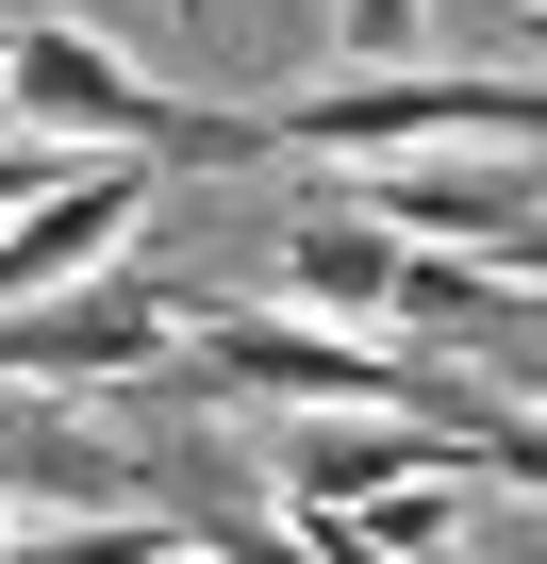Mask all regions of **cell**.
<instances>
[{
    "instance_id": "cell-1",
    "label": "cell",
    "mask_w": 547,
    "mask_h": 564,
    "mask_svg": "<svg viewBox=\"0 0 547 564\" xmlns=\"http://www.w3.org/2000/svg\"><path fill=\"white\" fill-rule=\"evenodd\" d=\"M547 133V84H530V51H497V67H316V84H283V100H249V150L265 166H349V150H530Z\"/></svg>"
},
{
    "instance_id": "cell-2",
    "label": "cell",
    "mask_w": 547,
    "mask_h": 564,
    "mask_svg": "<svg viewBox=\"0 0 547 564\" xmlns=\"http://www.w3.org/2000/svg\"><path fill=\"white\" fill-rule=\"evenodd\" d=\"M0 117H18V133H67V150H133V166H166V183L265 166V150H249V100H232V117H216V100H166V84H133L84 18H18V34H0Z\"/></svg>"
},
{
    "instance_id": "cell-3",
    "label": "cell",
    "mask_w": 547,
    "mask_h": 564,
    "mask_svg": "<svg viewBox=\"0 0 547 564\" xmlns=\"http://www.w3.org/2000/svg\"><path fill=\"white\" fill-rule=\"evenodd\" d=\"M166 349H183V282H133V265H67L34 300H0V382H51V399L150 382Z\"/></svg>"
},
{
    "instance_id": "cell-4",
    "label": "cell",
    "mask_w": 547,
    "mask_h": 564,
    "mask_svg": "<svg viewBox=\"0 0 547 564\" xmlns=\"http://www.w3.org/2000/svg\"><path fill=\"white\" fill-rule=\"evenodd\" d=\"M349 216H382L398 249H481V265L547 249L530 150H349Z\"/></svg>"
},
{
    "instance_id": "cell-5",
    "label": "cell",
    "mask_w": 547,
    "mask_h": 564,
    "mask_svg": "<svg viewBox=\"0 0 547 564\" xmlns=\"http://www.w3.org/2000/svg\"><path fill=\"white\" fill-rule=\"evenodd\" d=\"M415 465H464V432H431V415H349V399H316V415L265 432V481H283V514L365 498V481H415Z\"/></svg>"
},
{
    "instance_id": "cell-6",
    "label": "cell",
    "mask_w": 547,
    "mask_h": 564,
    "mask_svg": "<svg viewBox=\"0 0 547 564\" xmlns=\"http://www.w3.org/2000/svg\"><path fill=\"white\" fill-rule=\"evenodd\" d=\"M382 316H398L415 349H497V366H530V265H464V249H398V282H382Z\"/></svg>"
},
{
    "instance_id": "cell-7",
    "label": "cell",
    "mask_w": 547,
    "mask_h": 564,
    "mask_svg": "<svg viewBox=\"0 0 547 564\" xmlns=\"http://www.w3.org/2000/svg\"><path fill=\"white\" fill-rule=\"evenodd\" d=\"M265 282H283V316H382V282H398V232L382 216H349V199H299L283 216V249H265Z\"/></svg>"
},
{
    "instance_id": "cell-8",
    "label": "cell",
    "mask_w": 547,
    "mask_h": 564,
    "mask_svg": "<svg viewBox=\"0 0 547 564\" xmlns=\"http://www.w3.org/2000/svg\"><path fill=\"white\" fill-rule=\"evenodd\" d=\"M0 498H133V448H100L51 382H0Z\"/></svg>"
},
{
    "instance_id": "cell-9",
    "label": "cell",
    "mask_w": 547,
    "mask_h": 564,
    "mask_svg": "<svg viewBox=\"0 0 547 564\" xmlns=\"http://www.w3.org/2000/svg\"><path fill=\"white\" fill-rule=\"evenodd\" d=\"M299 531H316V547H349V564H448V547H464V465H415V481L316 498Z\"/></svg>"
},
{
    "instance_id": "cell-10",
    "label": "cell",
    "mask_w": 547,
    "mask_h": 564,
    "mask_svg": "<svg viewBox=\"0 0 547 564\" xmlns=\"http://www.w3.org/2000/svg\"><path fill=\"white\" fill-rule=\"evenodd\" d=\"M431 0H332V67H398Z\"/></svg>"
},
{
    "instance_id": "cell-11",
    "label": "cell",
    "mask_w": 547,
    "mask_h": 564,
    "mask_svg": "<svg viewBox=\"0 0 547 564\" xmlns=\"http://www.w3.org/2000/svg\"><path fill=\"white\" fill-rule=\"evenodd\" d=\"M67 166H84V150H67V133H18V117H0V216H18V199H34V183H67Z\"/></svg>"
},
{
    "instance_id": "cell-12",
    "label": "cell",
    "mask_w": 547,
    "mask_h": 564,
    "mask_svg": "<svg viewBox=\"0 0 547 564\" xmlns=\"http://www.w3.org/2000/svg\"><path fill=\"white\" fill-rule=\"evenodd\" d=\"M166 18H216V0H166Z\"/></svg>"
}]
</instances>
